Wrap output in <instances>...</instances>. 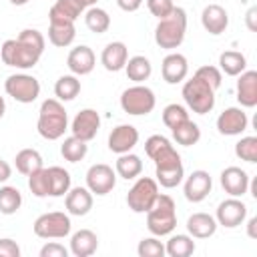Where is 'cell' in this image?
Wrapping results in <instances>:
<instances>
[{
    "label": "cell",
    "mask_w": 257,
    "mask_h": 257,
    "mask_svg": "<svg viewBox=\"0 0 257 257\" xmlns=\"http://www.w3.org/2000/svg\"><path fill=\"white\" fill-rule=\"evenodd\" d=\"M84 12V6L78 2V0H56L50 8V14H56V16H62V18H68V20H76L80 14Z\"/></svg>",
    "instance_id": "39"
},
{
    "label": "cell",
    "mask_w": 257,
    "mask_h": 257,
    "mask_svg": "<svg viewBox=\"0 0 257 257\" xmlns=\"http://www.w3.org/2000/svg\"><path fill=\"white\" fill-rule=\"evenodd\" d=\"M64 207L68 215L84 217L92 209V193L88 191V187H70L64 195Z\"/></svg>",
    "instance_id": "22"
},
{
    "label": "cell",
    "mask_w": 257,
    "mask_h": 257,
    "mask_svg": "<svg viewBox=\"0 0 257 257\" xmlns=\"http://www.w3.org/2000/svg\"><path fill=\"white\" fill-rule=\"evenodd\" d=\"M116 185V173L112 171V167L104 165V163H96L90 165L86 171V187L92 195H108Z\"/></svg>",
    "instance_id": "11"
},
{
    "label": "cell",
    "mask_w": 257,
    "mask_h": 257,
    "mask_svg": "<svg viewBox=\"0 0 257 257\" xmlns=\"http://www.w3.org/2000/svg\"><path fill=\"white\" fill-rule=\"evenodd\" d=\"M173 145H171V141L167 139V137H163V135H151L147 141H145V153H147V157L149 159H157L159 155H163L165 151H169Z\"/></svg>",
    "instance_id": "42"
},
{
    "label": "cell",
    "mask_w": 257,
    "mask_h": 257,
    "mask_svg": "<svg viewBox=\"0 0 257 257\" xmlns=\"http://www.w3.org/2000/svg\"><path fill=\"white\" fill-rule=\"evenodd\" d=\"M181 94H183L185 104L197 114H207L215 106V88H211L205 80H201L195 74H193V78H189L183 84Z\"/></svg>",
    "instance_id": "5"
},
{
    "label": "cell",
    "mask_w": 257,
    "mask_h": 257,
    "mask_svg": "<svg viewBox=\"0 0 257 257\" xmlns=\"http://www.w3.org/2000/svg\"><path fill=\"white\" fill-rule=\"evenodd\" d=\"M80 92V80L76 74H64L56 80L54 84V96L60 100V102H68V100H74Z\"/></svg>",
    "instance_id": "34"
},
{
    "label": "cell",
    "mask_w": 257,
    "mask_h": 257,
    "mask_svg": "<svg viewBox=\"0 0 257 257\" xmlns=\"http://www.w3.org/2000/svg\"><path fill=\"white\" fill-rule=\"evenodd\" d=\"M4 90L8 96H12L16 102L22 104H30L40 96V82L38 78H34L32 74L26 72H16L10 74L4 80Z\"/></svg>",
    "instance_id": "10"
},
{
    "label": "cell",
    "mask_w": 257,
    "mask_h": 257,
    "mask_svg": "<svg viewBox=\"0 0 257 257\" xmlns=\"http://www.w3.org/2000/svg\"><path fill=\"white\" fill-rule=\"evenodd\" d=\"M201 24L209 34L219 36L229 26V14L221 4H207L201 12Z\"/></svg>",
    "instance_id": "21"
},
{
    "label": "cell",
    "mask_w": 257,
    "mask_h": 257,
    "mask_svg": "<svg viewBox=\"0 0 257 257\" xmlns=\"http://www.w3.org/2000/svg\"><path fill=\"white\" fill-rule=\"evenodd\" d=\"M114 173L126 181L131 179H137L141 173H143V161L139 155L135 153H122L118 155L116 163H114Z\"/></svg>",
    "instance_id": "28"
},
{
    "label": "cell",
    "mask_w": 257,
    "mask_h": 257,
    "mask_svg": "<svg viewBox=\"0 0 257 257\" xmlns=\"http://www.w3.org/2000/svg\"><path fill=\"white\" fill-rule=\"evenodd\" d=\"M139 143V131L133 124H118L108 135V149L116 155L131 153Z\"/></svg>",
    "instance_id": "20"
},
{
    "label": "cell",
    "mask_w": 257,
    "mask_h": 257,
    "mask_svg": "<svg viewBox=\"0 0 257 257\" xmlns=\"http://www.w3.org/2000/svg\"><path fill=\"white\" fill-rule=\"evenodd\" d=\"M137 253H139V257H163L165 255V245L153 235V237H147V239L139 241Z\"/></svg>",
    "instance_id": "43"
},
{
    "label": "cell",
    "mask_w": 257,
    "mask_h": 257,
    "mask_svg": "<svg viewBox=\"0 0 257 257\" xmlns=\"http://www.w3.org/2000/svg\"><path fill=\"white\" fill-rule=\"evenodd\" d=\"M70 229H72L70 217L62 211L42 213L40 217H36L32 225L34 235L40 239H64L66 235H70Z\"/></svg>",
    "instance_id": "8"
},
{
    "label": "cell",
    "mask_w": 257,
    "mask_h": 257,
    "mask_svg": "<svg viewBox=\"0 0 257 257\" xmlns=\"http://www.w3.org/2000/svg\"><path fill=\"white\" fill-rule=\"evenodd\" d=\"M68 253L70 251L58 241H50L40 249V257H68Z\"/></svg>",
    "instance_id": "46"
},
{
    "label": "cell",
    "mask_w": 257,
    "mask_h": 257,
    "mask_svg": "<svg viewBox=\"0 0 257 257\" xmlns=\"http://www.w3.org/2000/svg\"><path fill=\"white\" fill-rule=\"evenodd\" d=\"M221 187L229 197H243L249 191V175L241 167H227L221 171Z\"/></svg>",
    "instance_id": "19"
},
{
    "label": "cell",
    "mask_w": 257,
    "mask_h": 257,
    "mask_svg": "<svg viewBox=\"0 0 257 257\" xmlns=\"http://www.w3.org/2000/svg\"><path fill=\"white\" fill-rule=\"evenodd\" d=\"M44 36L36 28H24L18 38H8L0 46V58L6 66H14L20 70L34 68L44 52Z\"/></svg>",
    "instance_id": "1"
},
{
    "label": "cell",
    "mask_w": 257,
    "mask_h": 257,
    "mask_svg": "<svg viewBox=\"0 0 257 257\" xmlns=\"http://www.w3.org/2000/svg\"><path fill=\"white\" fill-rule=\"evenodd\" d=\"M235 155L245 163H257V137H241L235 143Z\"/></svg>",
    "instance_id": "40"
},
{
    "label": "cell",
    "mask_w": 257,
    "mask_h": 257,
    "mask_svg": "<svg viewBox=\"0 0 257 257\" xmlns=\"http://www.w3.org/2000/svg\"><path fill=\"white\" fill-rule=\"evenodd\" d=\"M187 231L193 239H209L217 231V221L209 213H193L187 219Z\"/></svg>",
    "instance_id": "25"
},
{
    "label": "cell",
    "mask_w": 257,
    "mask_h": 257,
    "mask_svg": "<svg viewBox=\"0 0 257 257\" xmlns=\"http://www.w3.org/2000/svg\"><path fill=\"white\" fill-rule=\"evenodd\" d=\"M177 227V207L171 195L159 193L153 207L147 211V229L155 237L171 235Z\"/></svg>",
    "instance_id": "4"
},
{
    "label": "cell",
    "mask_w": 257,
    "mask_h": 257,
    "mask_svg": "<svg viewBox=\"0 0 257 257\" xmlns=\"http://www.w3.org/2000/svg\"><path fill=\"white\" fill-rule=\"evenodd\" d=\"M245 219H247V205L239 197H229V199L221 201L217 207V213H215L217 225L227 227V229H235V227L243 225Z\"/></svg>",
    "instance_id": "12"
},
{
    "label": "cell",
    "mask_w": 257,
    "mask_h": 257,
    "mask_svg": "<svg viewBox=\"0 0 257 257\" xmlns=\"http://www.w3.org/2000/svg\"><path fill=\"white\" fill-rule=\"evenodd\" d=\"M187 34V12L181 6H175L173 12L159 20L155 28V42L165 50H175L183 44Z\"/></svg>",
    "instance_id": "3"
},
{
    "label": "cell",
    "mask_w": 257,
    "mask_h": 257,
    "mask_svg": "<svg viewBox=\"0 0 257 257\" xmlns=\"http://www.w3.org/2000/svg\"><path fill=\"white\" fill-rule=\"evenodd\" d=\"M86 153H88V145H86L84 141L76 139L74 135L66 137V139L62 141V145H60V155H62L64 161H68V163H78V161H82V159L86 157Z\"/></svg>",
    "instance_id": "36"
},
{
    "label": "cell",
    "mask_w": 257,
    "mask_h": 257,
    "mask_svg": "<svg viewBox=\"0 0 257 257\" xmlns=\"http://www.w3.org/2000/svg\"><path fill=\"white\" fill-rule=\"evenodd\" d=\"M0 257H20V247L14 239L4 237L0 239Z\"/></svg>",
    "instance_id": "47"
},
{
    "label": "cell",
    "mask_w": 257,
    "mask_h": 257,
    "mask_svg": "<svg viewBox=\"0 0 257 257\" xmlns=\"http://www.w3.org/2000/svg\"><path fill=\"white\" fill-rule=\"evenodd\" d=\"M211 189H213V179H211V175H209L207 171H203V169H197V171H193V173L187 177L185 187H183V193H185V199H187V201H191V203H201V201H205V199L209 197Z\"/></svg>",
    "instance_id": "14"
},
{
    "label": "cell",
    "mask_w": 257,
    "mask_h": 257,
    "mask_svg": "<svg viewBox=\"0 0 257 257\" xmlns=\"http://www.w3.org/2000/svg\"><path fill=\"white\" fill-rule=\"evenodd\" d=\"M22 205V195L16 187L4 185L0 187V213L2 215H14Z\"/></svg>",
    "instance_id": "37"
},
{
    "label": "cell",
    "mask_w": 257,
    "mask_h": 257,
    "mask_svg": "<svg viewBox=\"0 0 257 257\" xmlns=\"http://www.w3.org/2000/svg\"><path fill=\"white\" fill-rule=\"evenodd\" d=\"M84 24L90 32L94 34H102L110 28V16L104 8H98V6H90L86 8L84 12Z\"/></svg>",
    "instance_id": "35"
},
{
    "label": "cell",
    "mask_w": 257,
    "mask_h": 257,
    "mask_svg": "<svg viewBox=\"0 0 257 257\" xmlns=\"http://www.w3.org/2000/svg\"><path fill=\"white\" fill-rule=\"evenodd\" d=\"M78 2H80L84 8H90V6H96V2H98V0H78Z\"/></svg>",
    "instance_id": "52"
},
{
    "label": "cell",
    "mask_w": 257,
    "mask_h": 257,
    "mask_svg": "<svg viewBox=\"0 0 257 257\" xmlns=\"http://www.w3.org/2000/svg\"><path fill=\"white\" fill-rule=\"evenodd\" d=\"M247 235L251 239H257V217H251L247 221Z\"/></svg>",
    "instance_id": "51"
},
{
    "label": "cell",
    "mask_w": 257,
    "mask_h": 257,
    "mask_svg": "<svg viewBox=\"0 0 257 257\" xmlns=\"http://www.w3.org/2000/svg\"><path fill=\"white\" fill-rule=\"evenodd\" d=\"M193 253H195V241L191 235H185V233L171 235L165 245V255L169 257H189Z\"/></svg>",
    "instance_id": "32"
},
{
    "label": "cell",
    "mask_w": 257,
    "mask_h": 257,
    "mask_svg": "<svg viewBox=\"0 0 257 257\" xmlns=\"http://www.w3.org/2000/svg\"><path fill=\"white\" fill-rule=\"evenodd\" d=\"M66 128H68V114L64 104L58 98L42 100L38 110V122H36L38 135L46 141H58L64 137Z\"/></svg>",
    "instance_id": "2"
},
{
    "label": "cell",
    "mask_w": 257,
    "mask_h": 257,
    "mask_svg": "<svg viewBox=\"0 0 257 257\" xmlns=\"http://www.w3.org/2000/svg\"><path fill=\"white\" fill-rule=\"evenodd\" d=\"M155 177H157L155 181L165 189H175L177 185H181L185 177V169L181 155L177 153L175 147H171L169 151H165L155 159Z\"/></svg>",
    "instance_id": "6"
},
{
    "label": "cell",
    "mask_w": 257,
    "mask_h": 257,
    "mask_svg": "<svg viewBox=\"0 0 257 257\" xmlns=\"http://www.w3.org/2000/svg\"><path fill=\"white\" fill-rule=\"evenodd\" d=\"M147 8H149V12L153 16H157L161 20V18H165V16H169L173 12L175 2L173 0H147Z\"/></svg>",
    "instance_id": "45"
},
{
    "label": "cell",
    "mask_w": 257,
    "mask_h": 257,
    "mask_svg": "<svg viewBox=\"0 0 257 257\" xmlns=\"http://www.w3.org/2000/svg\"><path fill=\"white\" fill-rule=\"evenodd\" d=\"M28 189L38 199L48 197V193H50V187H48V169L42 167V169L30 173L28 175Z\"/></svg>",
    "instance_id": "38"
},
{
    "label": "cell",
    "mask_w": 257,
    "mask_h": 257,
    "mask_svg": "<svg viewBox=\"0 0 257 257\" xmlns=\"http://www.w3.org/2000/svg\"><path fill=\"white\" fill-rule=\"evenodd\" d=\"M48 20H50V26H48V40H50V44H54L58 48L70 46L74 42V36H76L74 22L68 20V18H62V16L50 14V12H48Z\"/></svg>",
    "instance_id": "16"
},
{
    "label": "cell",
    "mask_w": 257,
    "mask_h": 257,
    "mask_svg": "<svg viewBox=\"0 0 257 257\" xmlns=\"http://www.w3.org/2000/svg\"><path fill=\"white\" fill-rule=\"evenodd\" d=\"M30 0H10V4H14V6H24V4H28Z\"/></svg>",
    "instance_id": "54"
},
{
    "label": "cell",
    "mask_w": 257,
    "mask_h": 257,
    "mask_svg": "<svg viewBox=\"0 0 257 257\" xmlns=\"http://www.w3.org/2000/svg\"><path fill=\"white\" fill-rule=\"evenodd\" d=\"M161 74H163V80L167 84H179L187 78L189 74V62H187V56L181 54V52H171L163 58V64H161Z\"/></svg>",
    "instance_id": "18"
},
{
    "label": "cell",
    "mask_w": 257,
    "mask_h": 257,
    "mask_svg": "<svg viewBox=\"0 0 257 257\" xmlns=\"http://www.w3.org/2000/svg\"><path fill=\"white\" fill-rule=\"evenodd\" d=\"M171 133H173V141L177 145H183V147H193L201 139V128L191 118H187L181 124H177L175 128H171Z\"/></svg>",
    "instance_id": "31"
},
{
    "label": "cell",
    "mask_w": 257,
    "mask_h": 257,
    "mask_svg": "<svg viewBox=\"0 0 257 257\" xmlns=\"http://www.w3.org/2000/svg\"><path fill=\"white\" fill-rule=\"evenodd\" d=\"M219 70L227 76H239L243 70H247V58L243 52L237 50H225L219 54Z\"/></svg>",
    "instance_id": "29"
},
{
    "label": "cell",
    "mask_w": 257,
    "mask_h": 257,
    "mask_svg": "<svg viewBox=\"0 0 257 257\" xmlns=\"http://www.w3.org/2000/svg\"><path fill=\"white\" fill-rule=\"evenodd\" d=\"M124 72H126L128 80L141 84V82H145V80L153 74V64H151V60H149L147 56L137 54V56H131V58L126 60Z\"/></svg>",
    "instance_id": "27"
},
{
    "label": "cell",
    "mask_w": 257,
    "mask_h": 257,
    "mask_svg": "<svg viewBox=\"0 0 257 257\" xmlns=\"http://www.w3.org/2000/svg\"><path fill=\"white\" fill-rule=\"evenodd\" d=\"M249 118L241 106H229L217 116V131L225 137H237L247 131Z\"/></svg>",
    "instance_id": "13"
},
{
    "label": "cell",
    "mask_w": 257,
    "mask_h": 257,
    "mask_svg": "<svg viewBox=\"0 0 257 257\" xmlns=\"http://www.w3.org/2000/svg\"><path fill=\"white\" fill-rule=\"evenodd\" d=\"M116 6L122 12H137L143 6V0H116Z\"/></svg>",
    "instance_id": "48"
},
{
    "label": "cell",
    "mask_w": 257,
    "mask_h": 257,
    "mask_svg": "<svg viewBox=\"0 0 257 257\" xmlns=\"http://www.w3.org/2000/svg\"><path fill=\"white\" fill-rule=\"evenodd\" d=\"M48 197H64L70 189V173L62 167H48Z\"/></svg>",
    "instance_id": "33"
},
{
    "label": "cell",
    "mask_w": 257,
    "mask_h": 257,
    "mask_svg": "<svg viewBox=\"0 0 257 257\" xmlns=\"http://www.w3.org/2000/svg\"><path fill=\"white\" fill-rule=\"evenodd\" d=\"M237 100L245 108L257 106V72L243 70L237 78Z\"/></svg>",
    "instance_id": "24"
},
{
    "label": "cell",
    "mask_w": 257,
    "mask_h": 257,
    "mask_svg": "<svg viewBox=\"0 0 257 257\" xmlns=\"http://www.w3.org/2000/svg\"><path fill=\"white\" fill-rule=\"evenodd\" d=\"M159 197V183L151 177H139L126 193V205L133 213H147Z\"/></svg>",
    "instance_id": "9"
},
{
    "label": "cell",
    "mask_w": 257,
    "mask_h": 257,
    "mask_svg": "<svg viewBox=\"0 0 257 257\" xmlns=\"http://www.w3.org/2000/svg\"><path fill=\"white\" fill-rule=\"evenodd\" d=\"M128 60V48L124 42L120 40H114V42H108L102 52H100V64L108 70V72H118L124 68Z\"/></svg>",
    "instance_id": "23"
},
{
    "label": "cell",
    "mask_w": 257,
    "mask_h": 257,
    "mask_svg": "<svg viewBox=\"0 0 257 257\" xmlns=\"http://www.w3.org/2000/svg\"><path fill=\"white\" fill-rule=\"evenodd\" d=\"M187 118H189V112H187V108H185L183 104L173 102V104H167V106L163 108V122H165V126H169V128H175L177 124H181V122L187 120Z\"/></svg>",
    "instance_id": "41"
},
{
    "label": "cell",
    "mask_w": 257,
    "mask_h": 257,
    "mask_svg": "<svg viewBox=\"0 0 257 257\" xmlns=\"http://www.w3.org/2000/svg\"><path fill=\"white\" fill-rule=\"evenodd\" d=\"M257 8L253 6V8H249L247 10V14H245V22H247V28L251 30V32H255L257 30Z\"/></svg>",
    "instance_id": "49"
},
{
    "label": "cell",
    "mask_w": 257,
    "mask_h": 257,
    "mask_svg": "<svg viewBox=\"0 0 257 257\" xmlns=\"http://www.w3.org/2000/svg\"><path fill=\"white\" fill-rule=\"evenodd\" d=\"M155 104H157V96H155L153 88H149L145 84L128 86L120 94V108L133 116H143V114L153 112Z\"/></svg>",
    "instance_id": "7"
},
{
    "label": "cell",
    "mask_w": 257,
    "mask_h": 257,
    "mask_svg": "<svg viewBox=\"0 0 257 257\" xmlns=\"http://www.w3.org/2000/svg\"><path fill=\"white\" fill-rule=\"evenodd\" d=\"M10 177H12V167L4 159H0V183H6Z\"/></svg>",
    "instance_id": "50"
},
{
    "label": "cell",
    "mask_w": 257,
    "mask_h": 257,
    "mask_svg": "<svg viewBox=\"0 0 257 257\" xmlns=\"http://www.w3.org/2000/svg\"><path fill=\"white\" fill-rule=\"evenodd\" d=\"M96 64V56L92 52L90 46L86 44H80V46H74L68 56H66V66L70 70V74H76V76H84V74H90L92 68Z\"/></svg>",
    "instance_id": "17"
},
{
    "label": "cell",
    "mask_w": 257,
    "mask_h": 257,
    "mask_svg": "<svg viewBox=\"0 0 257 257\" xmlns=\"http://www.w3.org/2000/svg\"><path fill=\"white\" fill-rule=\"evenodd\" d=\"M98 128H100V116L94 108H82L72 118V124H70V133L84 143L92 141L96 137Z\"/></svg>",
    "instance_id": "15"
},
{
    "label": "cell",
    "mask_w": 257,
    "mask_h": 257,
    "mask_svg": "<svg viewBox=\"0 0 257 257\" xmlns=\"http://www.w3.org/2000/svg\"><path fill=\"white\" fill-rule=\"evenodd\" d=\"M195 76H199L201 80H205L211 88H219L221 86V82H223V74H221V70L217 68V66H211V64H205V66H199L197 70H195Z\"/></svg>",
    "instance_id": "44"
},
{
    "label": "cell",
    "mask_w": 257,
    "mask_h": 257,
    "mask_svg": "<svg viewBox=\"0 0 257 257\" xmlns=\"http://www.w3.org/2000/svg\"><path fill=\"white\" fill-rule=\"evenodd\" d=\"M98 249V237L90 229H80L70 237V253L74 257H88Z\"/></svg>",
    "instance_id": "26"
},
{
    "label": "cell",
    "mask_w": 257,
    "mask_h": 257,
    "mask_svg": "<svg viewBox=\"0 0 257 257\" xmlns=\"http://www.w3.org/2000/svg\"><path fill=\"white\" fill-rule=\"evenodd\" d=\"M4 112H6V100H4V96H0V118L4 116Z\"/></svg>",
    "instance_id": "53"
},
{
    "label": "cell",
    "mask_w": 257,
    "mask_h": 257,
    "mask_svg": "<svg viewBox=\"0 0 257 257\" xmlns=\"http://www.w3.org/2000/svg\"><path fill=\"white\" fill-rule=\"evenodd\" d=\"M14 165H16V171L24 177H28L30 173L42 169V155L36 151V149H22L16 153L14 157Z\"/></svg>",
    "instance_id": "30"
}]
</instances>
